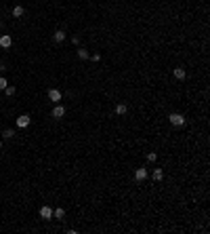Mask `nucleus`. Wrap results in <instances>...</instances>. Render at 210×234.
Instances as JSON below:
<instances>
[{
    "label": "nucleus",
    "mask_w": 210,
    "mask_h": 234,
    "mask_svg": "<svg viewBox=\"0 0 210 234\" xmlns=\"http://www.w3.org/2000/svg\"><path fill=\"white\" fill-rule=\"evenodd\" d=\"M65 116V108L63 106H55V110H53V118H63Z\"/></svg>",
    "instance_id": "4"
},
{
    "label": "nucleus",
    "mask_w": 210,
    "mask_h": 234,
    "mask_svg": "<svg viewBox=\"0 0 210 234\" xmlns=\"http://www.w3.org/2000/svg\"><path fill=\"white\" fill-rule=\"evenodd\" d=\"M162 177H164V171H162V169H155V171H154V179H155V181H160Z\"/></svg>",
    "instance_id": "13"
},
{
    "label": "nucleus",
    "mask_w": 210,
    "mask_h": 234,
    "mask_svg": "<svg viewBox=\"0 0 210 234\" xmlns=\"http://www.w3.org/2000/svg\"><path fill=\"white\" fill-rule=\"evenodd\" d=\"M11 44H13V38H11V36H2V38H0V47H2V49H8Z\"/></svg>",
    "instance_id": "5"
},
{
    "label": "nucleus",
    "mask_w": 210,
    "mask_h": 234,
    "mask_svg": "<svg viewBox=\"0 0 210 234\" xmlns=\"http://www.w3.org/2000/svg\"><path fill=\"white\" fill-rule=\"evenodd\" d=\"M13 17H23V7H13Z\"/></svg>",
    "instance_id": "12"
},
{
    "label": "nucleus",
    "mask_w": 210,
    "mask_h": 234,
    "mask_svg": "<svg viewBox=\"0 0 210 234\" xmlns=\"http://www.w3.org/2000/svg\"><path fill=\"white\" fill-rule=\"evenodd\" d=\"M0 150H2V142H0Z\"/></svg>",
    "instance_id": "19"
},
{
    "label": "nucleus",
    "mask_w": 210,
    "mask_h": 234,
    "mask_svg": "<svg viewBox=\"0 0 210 234\" xmlns=\"http://www.w3.org/2000/svg\"><path fill=\"white\" fill-rule=\"evenodd\" d=\"M13 129H7V131H4V133H2V137H13Z\"/></svg>",
    "instance_id": "18"
},
{
    "label": "nucleus",
    "mask_w": 210,
    "mask_h": 234,
    "mask_svg": "<svg viewBox=\"0 0 210 234\" xmlns=\"http://www.w3.org/2000/svg\"><path fill=\"white\" fill-rule=\"evenodd\" d=\"M126 110H128V108H126L124 103H118V106H116V114H120V116H122V114H126Z\"/></svg>",
    "instance_id": "11"
},
{
    "label": "nucleus",
    "mask_w": 210,
    "mask_h": 234,
    "mask_svg": "<svg viewBox=\"0 0 210 234\" xmlns=\"http://www.w3.org/2000/svg\"><path fill=\"white\" fill-rule=\"evenodd\" d=\"M168 120H170V125H175V127H183V125H185V116L179 114V112H175V114L168 116Z\"/></svg>",
    "instance_id": "1"
},
{
    "label": "nucleus",
    "mask_w": 210,
    "mask_h": 234,
    "mask_svg": "<svg viewBox=\"0 0 210 234\" xmlns=\"http://www.w3.org/2000/svg\"><path fill=\"white\" fill-rule=\"evenodd\" d=\"M63 215H65L63 209H55V211H53V217H55V220H63Z\"/></svg>",
    "instance_id": "10"
},
{
    "label": "nucleus",
    "mask_w": 210,
    "mask_h": 234,
    "mask_svg": "<svg viewBox=\"0 0 210 234\" xmlns=\"http://www.w3.org/2000/svg\"><path fill=\"white\" fill-rule=\"evenodd\" d=\"M28 125H29V116H28V114H21L19 118H17V127H19V129H25Z\"/></svg>",
    "instance_id": "3"
},
{
    "label": "nucleus",
    "mask_w": 210,
    "mask_h": 234,
    "mask_svg": "<svg viewBox=\"0 0 210 234\" xmlns=\"http://www.w3.org/2000/svg\"><path fill=\"white\" fill-rule=\"evenodd\" d=\"M40 217H42V220H53V209L44 205V207L40 209Z\"/></svg>",
    "instance_id": "2"
},
{
    "label": "nucleus",
    "mask_w": 210,
    "mask_h": 234,
    "mask_svg": "<svg viewBox=\"0 0 210 234\" xmlns=\"http://www.w3.org/2000/svg\"><path fill=\"white\" fill-rule=\"evenodd\" d=\"M49 99L50 101H61V93L57 91V89H50V91H49Z\"/></svg>",
    "instance_id": "6"
},
{
    "label": "nucleus",
    "mask_w": 210,
    "mask_h": 234,
    "mask_svg": "<svg viewBox=\"0 0 210 234\" xmlns=\"http://www.w3.org/2000/svg\"><path fill=\"white\" fill-rule=\"evenodd\" d=\"M53 38H55V42H63V40H65V32H63V30H57L55 34H53Z\"/></svg>",
    "instance_id": "7"
},
{
    "label": "nucleus",
    "mask_w": 210,
    "mask_h": 234,
    "mask_svg": "<svg viewBox=\"0 0 210 234\" xmlns=\"http://www.w3.org/2000/svg\"><path fill=\"white\" fill-rule=\"evenodd\" d=\"M4 93H7L8 97H11V95H15V86H7V89H4Z\"/></svg>",
    "instance_id": "16"
},
{
    "label": "nucleus",
    "mask_w": 210,
    "mask_h": 234,
    "mask_svg": "<svg viewBox=\"0 0 210 234\" xmlns=\"http://www.w3.org/2000/svg\"><path fill=\"white\" fill-rule=\"evenodd\" d=\"M78 57H80V59H88V51H86V49H78Z\"/></svg>",
    "instance_id": "14"
},
{
    "label": "nucleus",
    "mask_w": 210,
    "mask_h": 234,
    "mask_svg": "<svg viewBox=\"0 0 210 234\" xmlns=\"http://www.w3.org/2000/svg\"><path fill=\"white\" fill-rule=\"evenodd\" d=\"M8 86V82H7V78H0V91H4Z\"/></svg>",
    "instance_id": "15"
},
{
    "label": "nucleus",
    "mask_w": 210,
    "mask_h": 234,
    "mask_svg": "<svg viewBox=\"0 0 210 234\" xmlns=\"http://www.w3.org/2000/svg\"><path fill=\"white\" fill-rule=\"evenodd\" d=\"M134 177H137V181H143V179L147 177V171H145V169H137V173H134Z\"/></svg>",
    "instance_id": "8"
},
{
    "label": "nucleus",
    "mask_w": 210,
    "mask_h": 234,
    "mask_svg": "<svg viewBox=\"0 0 210 234\" xmlns=\"http://www.w3.org/2000/svg\"><path fill=\"white\" fill-rule=\"evenodd\" d=\"M155 158H158V156H155V152H149V154H147V160H149V163H154Z\"/></svg>",
    "instance_id": "17"
},
{
    "label": "nucleus",
    "mask_w": 210,
    "mask_h": 234,
    "mask_svg": "<svg viewBox=\"0 0 210 234\" xmlns=\"http://www.w3.org/2000/svg\"><path fill=\"white\" fill-rule=\"evenodd\" d=\"M0 28H2V21H0Z\"/></svg>",
    "instance_id": "20"
},
{
    "label": "nucleus",
    "mask_w": 210,
    "mask_h": 234,
    "mask_svg": "<svg viewBox=\"0 0 210 234\" xmlns=\"http://www.w3.org/2000/svg\"><path fill=\"white\" fill-rule=\"evenodd\" d=\"M185 76H187V74H185V70H183V68H175V78L185 80Z\"/></svg>",
    "instance_id": "9"
}]
</instances>
